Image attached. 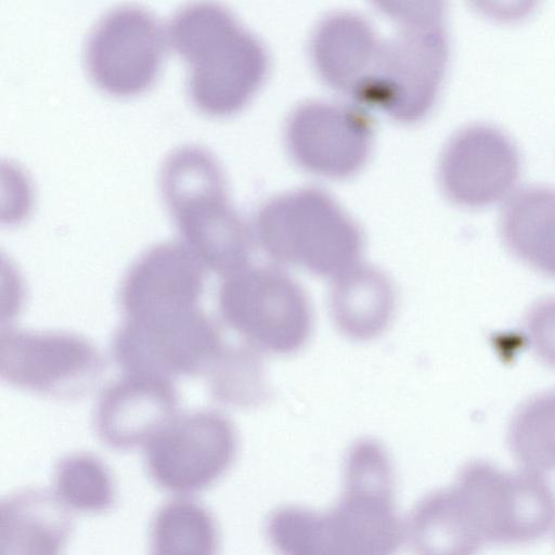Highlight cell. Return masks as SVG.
Masks as SVG:
<instances>
[{
	"instance_id": "cell-1",
	"label": "cell",
	"mask_w": 555,
	"mask_h": 555,
	"mask_svg": "<svg viewBox=\"0 0 555 555\" xmlns=\"http://www.w3.org/2000/svg\"><path fill=\"white\" fill-rule=\"evenodd\" d=\"M404 531L395 506L391 459L372 438L359 439L348 449L344 489L331 508L282 505L266 522L278 555H395Z\"/></svg>"
},
{
	"instance_id": "cell-2",
	"label": "cell",
	"mask_w": 555,
	"mask_h": 555,
	"mask_svg": "<svg viewBox=\"0 0 555 555\" xmlns=\"http://www.w3.org/2000/svg\"><path fill=\"white\" fill-rule=\"evenodd\" d=\"M172 48L188 63V89L201 112L225 117L241 111L264 80L268 56L261 42L230 11L194 3L171 18Z\"/></svg>"
},
{
	"instance_id": "cell-3",
	"label": "cell",
	"mask_w": 555,
	"mask_h": 555,
	"mask_svg": "<svg viewBox=\"0 0 555 555\" xmlns=\"http://www.w3.org/2000/svg\"><path fill=\"white\" fill-rule=\"evenodd\" d=\"M377 7L397 31L380 40L360 101L399 121H416L435 104L447 69L444 3L390 1Z\"/></svg>"
},
{
	"instance_id": "cell-4",
	"label": "cell",
	"mask_w": 555,
	"mask_h": 555,
	"mask_svg": "<svg viewBox=\"0 0 555 555\" xmlns=\"http://www.w3.org/2000/svg\"><path fill=\"white\" fill-rule=\"evenodd\" d=\"M159 184L181 243L204 268L228 276L247 267L250 232L230 205L223 172L208 151L189 145L171 152Z\"/></svg>"
},
{
	"instance_id": "cell-5",
	"label": "cell",
	"mask_w": 555,
	"mask_h": 555,
	"mask_svg": "<svg viewBox=\"0 0 555 555\" xmlns=\"http://www.w3.org/2000/svg\"><path fill=\"white\" fill-rule=\"evenodd\" d=\"M255 233L273 261L334 279L358 264L363 249L356 222L332 197L315 189L268 201L256 216Z\"/></svg>"
},
{
	"instance_id": "cell-6",
	"label": "cell",
	"mask_w": 555,
	"mask_h": 555,
	"mask_svg": "<svg viewBox=\"0 0 555 555\" xmlns=\"http://www.w3.org/2000/svg\"><path fill=\"white\" fill-rule=\"evenodd\" d=\"M218 307L225 324L258 350L296 352L312 331V310L305 291L273 268L247 266L225 276Z\"/></svg>"
},
{
	"instance_id": "cell-7",
	"label": "cell",
	"mask_w": 555,
	"mask_h": 555,
	"mask_svg": "<svg viewBox=\"0 0 555 555\" xmlns=\"http://www.w3.org/2000/svg\"><path fill=\"white\" fill-rule=\"evenodd\" d=\"M237 436L231 421L214 411L176 416L144 447V465L162 490L186 496L215 485L231 467Z\"/></svg>"
},
{
	"instance_id": "cell-8",
	"label": "cell",
	"mask_w": 555,
	"mask_h": 555,
	"mask_svg": "<svg viewBox=\"0 0 555 555\" xmlns=\"http://www.w3.org/2000/svg\"><path fill=\"white\" fill-rule=\"evenodd\" d=\"M164 52V31L155 16L143 8L122 5L104 14L91 29L85 64L99 89L127 98L154 83Z\"/></svg>"
},
{
	"instance_id": "cell-9",
	"label": "cell",
	"mask_w": 555,
	"mask_h": 555,
	"mask_svg": "<svg viewBox=\"0 0 555 555\" xmlns=\"http://www.w3.org/2000/svg\"><path fill=\"white\" fill-rule=\"evenodd\" d=\"M101 370L99 352L79 335L10 327L1 332L0 375L10 385L72 398L88 391Z\"/></svg>"
},
{
	"instance_id": "cell-10",
	"label": "cell",
	"mask_w": 555,
	"mask_h": 555,
	"mask_svg": "<svg viewBox=\"0 0 555 555\" xmlns=\"http://www.w3.org/2000/svg\"><path fill=\"white\" fill-rule=\"evenodd\" d=\"M224 350L217 327L198 308L153 323L126 321L113 340V357L125 373L167 378L212 370Z\"/></svg>"
},
{
	"instance_id": "cell-11",
	"label": "cell",
	"mask_w": 555,
	"mask_h": 555,
	"mask_svg": "<svg viewBox=\"0 0 555 555\" xmlns=\"http://www.w3.org/2000/svg\"><path fill=\"white\" fill-rule=\"evenodd\" d=\"M460 470L478 499L488 544L530 543L554 527L555 492L542 474L505 472L479 460Z\"/></svg>"
},
{
	"instance_id": "cell-12",
	"label": "cell",
	"mask_w": 555,
	"mask_h": 555,
	"mask_svg": "<svg viewBox=\"0 0 555 555\" xmlns=\"http://www.w3.org/2000/svg\"><path fill=\"white\" fill-rule=\"evenodd\" d=\"M520 171L512 139L489 124L467 125L447 142L439 160L446 196L464 207H483L505 197Z\"/></svg>"
},
{
	"instance_id": "cell-13",
	"label": "cell",
	"mask_w": 555,
	"mask_h": 555,
	"mask_svg": "<svg viewBox=\"0 0 555 555\" xmlns=\"http://www.w3.org/2000/svg\"><path fill=\"white\" fill-rule=\"evenodd\" d=\"M291 155L306 170L346 178L365 163L372 144L366 115L351 106L310 102L298 106L286 126Z\"/></svg>"
},
{
	"instance_id": "cell-14",
	"label": "cell",
	"mask_w": 555,
	"mask_h": 555,
	"mask_svg": "<svg viewBox=\"0 0 555 555\" xmlns=\"http://www.w3.org/2000/svg\"><path fill=\"white\" fill-rule=\"evenodd\" d=\"M204 269L182 243H160L144 251L121 283L119 299L127 321L153 323L196 309Z\"/></svg>"
},
{
	"instance_id": "cell-15",
	"label": "cell",
	"mask_w": 555,
	"mask_h": 555,
	"mask_svg": "<svg viewBox=\"0 0 555 555\" xmlns=\"http://www.w3.org/2000/svg\"><path fill=\"white\" fill-rule=\"evenodd\" d=\"M177 406L178 396L169 378L126 373L107 386L99 399L96 434L114 450L145 446L176 417Z\"/></svg>"
},
{
	"instance_id": "cell-16",
	"label": "cell",
	"mask_w": 555,
	"mask_h": 555,
	"mask_svg": "<svg viewBox=\"0 0 555 555\" xmlns=\"http://www.w3.org/2000/svg\"><path fill=\"white\" fill-rule=\"evenodd\" d=\"M379 42L366 20L339 12L326 16L317 26L311 38V55L328 86L360 101Z\"/></svg>"
},
{
	"instance_id": "cell-17",
	"label": "cell",
	"mask_w": 555,
	"mask_h": 555,
	"mask_svg": "<svg viewBox=\"0 0 555 555\" xmlns=\"http://www.w3.org/2000/svg\"><path fill=\"white\" fill-rule=\"evenodd\" d=\"M0 555H62L74 522L52 491L16 490L0 504Z\"/></svg>"
},
{
	"instance_id": "cell-18",
	"label": "cell",
	"mask_w": 555,
	"mask_h": 555,
	"mask_svg": "<svg viewBox=\"0 0 555 555\" xmlns=\"http://www.w3.org/2000/svg\"><path fill=\"white\" fill-rule=\"evenodd\" d=\"M405 531L415 555H477L486 544L472 504L455 481L422 498Z\"/></svg>"
},
{
	"instance_id": "cell-19",
	"label": "cell",
	"mask_w": 555,
	"mask_h": 555,
	"mask_svg": "<svg viewBox=\"0 0 555 555\" xmlns=\"http://www.w3.org/2000/svg\"><path fill=\"white\" fill-rule=\"evenodd\" d=\"M333 282L328 307L340 333L364 341L386 331L393 318L396 294L383 271L358 263Z\"/></svg>"
},
{
	"instance_id": "cell-20",
	"label": "cell",
	"mask_w": 555,
	"mask_h": 555,
	"mask_svg": "<svg viewBox=\"0 0 555 555\" xmlns=\"http://www.w3.org/2000/svg\"><path fill=\"white\" fill-rule=\"evenodd\" d=\"M500 232L517 258L555 278V189L526 185L504 205Z\"/></svg>"
},
{
	"instance_id": "cell-21",
	"label": "cell",
	"mask_w": 555,
	"mask_h": 555,
	"mask_svg": "<svg viewBox=\"0 0 555 555\" xmlns=\"http://www.w3.org/2000/svg\"><path fill=\"white\" fill-rule=\"evenodd\" d=\"M149 555H218L219 528L202 503L180 496L154 513L149 533Z\"/></svg>"
},
{
	"instance_id": "cell-22",
	"label": "cell",
	"mask_w": 555,
	"mask_h": 555,
	"mask_svg": "<svg viewBox=\"0 0 555 555\" xmlns=\"http://www.w3.org/2000/svg\"><path fill=\"white\" fill-rule=\"evenodd\" d=\"M52 492L70 512L101 514L116 502L117 488L108 466L98 456L77 452L55 465Z\"/></svg>"
},
{
	"instance_id": "cell-23",
	"label": "cell",
	"mask_w": 555,
	"mask_h": 555,
	"mask_svg": "<svg viewBox=\"0 0 555 555\" xmlns=\"http://www.w3.org/2000/svg\"><path fill=\"white\" fill-rule=\"evenodd\" d=\"M507 442L525 469L555 470V389L529 399L515 412Z\"/></svg>"
},
{
	"instance_id": "cell-24",
	"label": "cell",
	"mask_w": 555,
	"mask_h": 555,
	"mask_svg": "<svg viewBox=\"0 0 555 555\" xmlns=\"http://www.w3.org/2000/svg\"><path fill=\"white\" fill-rule=\"evenodd\" d=\"M212 371L214 393L223 402L249 406L269 395L262 363L254 350H224Z\"/></svg>"
},
{
	"instance_id": "cell-25",
	"label": "cell",
	"mask_w": 555,
	"mask_h": 555,
	"mask_svg": "<svg viewBox=\"0 0 555 555\" xmlns=\"http://www.w3.org/2000/svg\"><path fill=\"white\" fill-rule=\"evenodd\" d=\"M525 327L532 350L541 361L555 369V297L534 305Z\"/></svg>"
}]
</instances>
